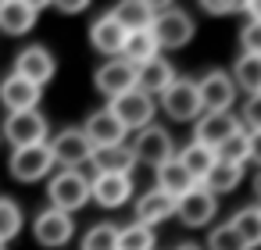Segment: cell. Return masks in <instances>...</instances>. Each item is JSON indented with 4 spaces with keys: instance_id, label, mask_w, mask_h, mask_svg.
I'll use <instances>...</instances> for the list:
<instances>
[{
    "instance_id": "obj_41",
    "label": "cell",
    "mask_w": 261,
    "mask_h": 250,
    "mask_svg": "<svg viewBox=\"0 0 261 250\" xmlns=\"http://www.w3.org/2000/svg\"><path fill=\"white\" fill-rule=\"evenodd\" d=\"M175 250H200V246H197V243H179Z\"/></svg>"
},
{
    "instance_id": "obj_18",
    "label": "cell",
    "mask_w": 261,
    "mask_h": 250,
    "mask_svg": "<svg viewBox=\"0 0 261 250\" xmlns=\"http://www.w3.org/2000/svg\"><path fill=\"white\" fill-rule=\"evenodd\" d=\"M90 197L100 207H122L133 197V179L129 175H97V179H90Z\"/></svg>"
},
{
    "instance_id": "obj_28",
    "label": "cell",
    "mask_w": 261,
    "mask_h": 250,
    "mask_svg": "<svg viewBox=\"0 0 261 250\" xmlns=\"http://www.w3.org/2000/svg\"><path fill=\"white\" fill-rule=\"evenodd\" d=\"M229 225L236 229V236L243 239L247 250L261 246V207H243V211H236V218H229Z\"/></svg>"
},
{
    "instance_id": "obj_9",
    "label": "cell",
    "mask_w": 261,
    "mask_h": 250,
    "mask_svg": "<svg viewBox=\"0 0 261 250\" xmlns=\"http://www.w3.org/2000/svg\"><path fill=\"white\" fill-rule=\"evenodd\" d=\"M197 97H200V115L204 111H232L236 100V86L229 72H207L204 79H197Z\"/></svg>"
},
{
    "instance_id": "obj_14",
    "label": "cell",
    "mask_w": 261,
    "mask_h": 250,
    "mask_svg": "<svg viewBox=\"0 0 261 250\" xmlns=\"http://www.w3.org/2000/svg\"><path fill=\"white\" fill-rule=\"evenodd\" d=\"M72 232H75L72 214L54 211V207L40 211L36 221H33V236H36V243H43V246H65V243L72 239Z\"/></svg>"
},
{
    "instance_id": "obj_31",
    "label": "cell",
    "mask_w": 261,
    "mask_h": 250,
    "mask_svg": "<svg viewBox=\"0 0 261 250\" xmlns=\"http://www.w3.org/2000/svg\"><path fill=\"white\" fill-rule=\"evenodd\" d=\"M115 246H118V225H111V221L90 225L83 236V250H115Z\"/></svg>"
},
{
    "instance_id": "obj_11",
    "label": "cell",
    "mask_w": 261,
    "mask_h": 250,
    "mask_svg": "<svg viewBox=\"0 0 261 250\" xmlns=\"http://www.w3.org/2000/svg\"><path fill=\"white\" fill-rule=\"evenodd\" d=\"M83 136H86V143L97 150V147H115V143H125V129H122V122L108 111V107H100V111H93V115H86V122H83V129H79Z\"/></svg>"
},
{
    "instance_id": "obj_19",
    "label": "cell",
    "mask_w": 261,
    "mask_h": 250,
    "mask_svg": "<svg viewBox=\"0 0 261 250\" xmlns=\"http://www.w3.org/2000/svg\"><path fill=\"white\" fill-rule=\"evenodd\" d=\"M90 164L97 168V175H129L136 157H133L129 143H115V147H97L90 154Z\"/></svg>"
},
{
    "instance_id": "obj_34",
    "label": "cell",
    "mask_w": 261,
    "mask_h": 250,
    "mask_svg": "<svg viewBox=\"0 0 261 250\" xmlns=\"http://www.w3.org/2000/svg\"><path fill=\"white\" fill-rule=\"evenodd\" d=\"M207 250H247V246H243V239L236 236V229L225 221V225L211 229V236H207Z\"/></svg>"
},
{
    "instance_id": "obj_4",
    "label": "cell",
    "mask_w": 261,
    "mask_h": 250,
    "mask_svg": "<svg viewBox=\"0 0 261 250\" xmlns=\"http://www.w3.org/2000/svg\"><path fill=\"white\" fill-rule=\"evenodd\" d=\"M129 150H133V157H136V164H150V168H161L165 161L175 157V143H172L168 129H161V125H154V122L136 132V140L129 143Z\"/></svg>"
},
{
    "instance_id": "obj_32",
    "label": "cell",
    "mask_w": 261,
    "mask_h": 250,
    "mask_svg": "<svg viewBox=\"0 0 261 250\" xmlns=\"http://www.w3.org/2000/svg\"><path fill=\"white\" fill-rule=\"evenodd\" d=\"M115 250H154V232L147 225H125L118 229V246Z\"/></svg>"
},
{
    "instance_id": "obj_10",
    "label": "cell",
    "mask_w": 261,
    "mask_h": 250,
    "mask_svg": "<svg viewBox=\"0 0 261 250\" xmlns=\"http://www.w3.org/2000/svg\"><path fill=\"white\" fill-rule=\"evenodd\" d=\"M175 214H179L182 225L200 229V225H207V221L218 214V197H211L204 186H193L190 193H182V197L175 200Z\"/></svg>"
},
{
    "instance_id": "obj_15",
    "label": "cell",
    "mask_w": 261,
    "mask_h": 250,
    "mask_svg": "<svg viewBox=\"0 0 261 250\" xmlns=\"http://www.w3.org/2000/svg\"><path fill=\"white\" fill-rule=\"evenodd\" d=\"M93 86L111 100V97H118V93H125V90H133V86H136V68H133L129 61H122V58H111L108 65H100V68H97Z\"/></svg>"
},
{
    "instance_id": "obj_27",
    "label": "cell",
    "mask_w": 261,
    "mask_h": 250,
    "mask_svg": "<svg viewBox=\"0 0 261 250\" xmlns=\"http://www.w3.org/2000/svg\"><path fill=\"white\" fill-rule=\"evenodd\" d=\"M240 179H243V168L225 164V161H215V168H211L197 186H204L211 197H222V193H232V189L240 186Z\"/></svg>"
},
{
    "instance_id": "obj_7",
    "label": "cell",
    "mask_w": 261,
    "mask_h": 250,
    "mask_svg": "<svg viewBox=\"0 0 261 250\" xmlns=\"http://www.w3.org/2000/svg\"><path fill=\"white\" fill-rule=\"evenodd\" d=\"M240 118L232 111H204L197 118V129H193V143L207 147V150H218L232 132H240Z\"/></svg>"
},
{
    "instance_id": "obj_3",
    "label": "cell",
    "mask_w": 261,
    "mask_h": 250,
    "mask_svg": "<svg viewBox=\"0 0 261 250\" xmlns=\"http://www.w3.org/2000/svg\"><path fill=\"white\" fill-rule=\"evenodd\" d=\"M108 111L122 122V129L129 132V129H147L150 125V118H154V97H147L143 90H125V93H118V97H111L108 100Z\"/></svg>"
},
{
    "instance_id": "obj_1",
    "label": "cell",
    "mask_w": 261,
    "mask_h": 250,
    "mask_svg": "<svg viewBox=\"0 0 261 250\" xmlns=\"http://www.w3.org/2000/svg\"><path fill=\"white\" fill-rule=\"evenodd\" d=\"M150 36L158 43V50H179L193 40V18L172 4H154V22H150Z\"/></svg>"
},
{
    "instance_id": "obj_24",
    "label": "cell",
    "mask_w": 261,
    "mask_h": 250,
    "mask_svg": "<svg viewBox=\"0 0 261 250\" xmlns=\"http://www.w3.org/2000/svg\"><path fill=\"white\" fill-rule=\"evenodd\" d=\"M193 186H197V182L186 175V168H182L175 157H172V161H165V164L158 168V186H154V189H161L165 197L179 200V197H182V193H190Z\"/></svg>"
},
{
    "instance_id": "obj_38",
    "label": "cell",
    "mask_w": 261,
    "mask_h": 250,
    "mask_svg": "<svg viewBox=\"0 0 261 250\" xmlns=\"http://www.w3.org/2000/svg\"><path fill=\"white\" fill-rule=\"evenodd\" d=\"M207 15H232V11H243L240 4H215V0H204V4H200Z\"/></svg>"
},
{
    "instance_id": "obj_29",
    "label": "cell",
    "mask_w": 261,
    "mask_h": 250,
    "mask_svg": "<svg viewBox=\"0 0 261 250\" xmlns=\"http://www.w3.org/2000/svg\"><path fill=\"white\" fill-rule=\"evenodd\" d=\"M232 86H236V90H247L250 97H254V93H261V58H250V54H243V58L236 61Z\"/></svg>"
},
{
    "instance_id": "obj_23",
    "label": "cell",
    "mask_w": 261,
    "mask_h": 250,
    "mask_svg": "<svg viewBox=\"0 0 261 250\" xmlns=\"http://www.w3.org/2000/svg\"><path fill=\"white\" fill-rule=\"evenodd\" d=\"M90 43L100 50V54H108V58H115V54H122V43H125V33L118 29V22L111 18V15H104V18H97L93 25H90Z\"/></svg>"
},
{
    "instance_id": "obj_12",
    "label": "cell",
    "mask_w": 261,
    "mask_h": 250,
    "mask_svg": "<svg viewBox=\"0 0 261 250\" xmlns=\"http://www.w3.org/2000/svg\"><path fill=\"white\" fill-rule=\"evenodd\" d=\"M50 168H54V157H50L47 143L22 147V150L11 154V175H15L18 182H36V179H43Z\"/></svg>"
},
{
    "instance_id": "obj_30",
    "label": "cell",
    "mask_w": 261,
    "mask_h": 250,
    "mask_svg": "<svg viewBox=\"0 0 261 250\" xmlns=\"http://www.w3.org/2000/svg\"><path fill=\"white\" fill-rule=\"evenodd\" d=\"M22 225H25V214H22V207L11 200V197H0V243H11L18 232H22Z\"/></svg>"
},
{
    "instance_id": "obj_33",
    "label": "cell",
    "mask_w": 261,
    "mask_h": 250,
    "mask_svg": "<svg viewBox=\"0 0 261 250\" xmlns=\"http://www.w3.org/2000/svg\"><path fill=\"white\" fill-rule=\"evenodd\" d=\"M215 161H225V164H236V168H243V161H247V129H240V132H232L218 150H215Z\"/></svg>"
},
{
    "instance_id": "obj_36",
    "label": "cell",
    "mask_w": 261,
    "mask_h": 250,
    "mask_svg": "<svg viewBox=\"0 0 261 250\" xmlns=\"http://www.w3.org/2000/svg\"><path fill=\"white\" fill-rule=\"evenodd\" d=\"M240 125H247V132H261V93L247 97V104H243V122H240Z\"/></svg>"
},
{
    "instance_id": "obj_39",
    "label": "cell",
    "mask_w": 261,
    "mask_h": 250,
    "mask_svg": "<svg viewBox=\"0 0 261 250\" xmlns=\"http://www.w3.org/2000/svg\"><path fill=\"white\" fill-rule=\"evenodd\" d=\"M61 15H83L86 11V0H68V4H65V0H61V4H54Z\"/></svg>"
},
{
    "instance_id": "obj_21",
    "label": "cell",
    "mask_w": 261,
    "mask_h": 250,
    "mask_svg": "<svg viewBox=\"0 0 261 250\" xmlns=\"http://www.w3.org/2000/svg\"><path fill=\"white\" fill-rule=\"evenodd\" d=\"M111 18L118 22V29L125 36L129 33H143L154 22V4H147V0H122V4L111 11Z\"/></svg>"
},
{
    "instance_id": "obj_20",
    "label": "cell",
    "mask_w": 261,
    "mask_h": 250,
    "mask_svg": "<svg viewBox=\"0 0 261 250\" xmlns=\"http://www.w3.org/2000/svg\"><path fill=\"white\" fill-rule=\"evenodd\" d=\"M172 79H175V68L165 58H154V61L136 68V90H143L147 97H161L172 86Z\"/></svg>"
},
{
    "instance_id": "obj_2",
    "label": "cell",
    "mask_w": 261,
    "mask_h": 250,
    "mask_svg": "<svg viewBox=\"0 0 261 250\" xmlns=\"http://www.w3.org/2000/svg\"><path fill=\"white\" fill-rule=\"evenodd\" d=\"M47 197H50V207H54V211L72 214V211H79V207L90 200V179H86L83 172H75V168H61V172L50 179Z\"/></svg>"
},
{
    "instance_id": "obj_35",
    "label": "cell",
    "mask_w": 261,
    "mask_h": 250,
    "mask_svg": "<svg viewBox=\"0 0 261 250\" xmlns=\"http://www.w3.org/2000/svg\"><path fill=\"white\" fill-rule=\"evenodd\" d=\"M240 50L250 54V58H261V25L257 22H247L240 29Z\"/></svg>"
},
{
    "instance_id": "obj_37",
    "label": "cell",
    "mask_w": 261,
    "mask_h": 250,
    "mask_svg": "<svg viewBox=\"0 0 261 250\" xmlns=\"http://www.w3.org/2000/svg\"><path fill=\"white\" fill-rule=\"evenodd\" d=\"M247 161L261 168V132H247Z\"/></svg>"
},
{
    "instance_id": "obj_42",
    "label": "cell",
    "mask_w": 261,
    "mask_h": 250,
    "mask_svg": "<svg viewBox=\"0 0 261 250\" xmlns=\"http://www.w3.org/2000/svg\"><path fill=\"white\" fill-rule=\"evenodd\" d=\"M0 250H8V246H4V243H0Z\"/></svg>"
},
{
    "instance_id": "obj_17",
    "label": "cell",
    "mask_w": 261,
    "mask_h": 250,
    "mask_svg": "<svg viewBox=\"0 0 261 250\" xmlns=\"http://www.w3.org/2000/svg\"><path fill=\"white\" fill-rule=\"evenodd\" d=\"M40 4H33V0H0V33L8 36H22L36 25L40 18Z\"/></svg>"
},
{
    "instance_id": "obj_16",
    "label": "cell",
    "mask_w": 261,
    "mask_h": 250,
    "mask_svg": "<svg viewBox=\"0 0 261 250\" xmlns=\"http://www.w3.org/2000/svg\"><path fill=\"white\" fill-rule=\"evenodd\" d=\"M40 86H33V82H25L22 75H4L0 79V104H4L11 115H18V111H36V104H40Z\"/></svg>"
},
{
    "instance_id": "obj_13",
    "label": "cell",
    "mask_w": 261,
    "mask_h": 250,
    "mask_svg": "<svg viewBox=\"0 0 261 250\" xmlns=\"http://www.w3.org/2000/svg\"><path fill=\"white\" fill-rule=\"evenodd\" d=\"M54 72H58V65H54V54L47 47H25L15 61V75H22L25 82H33L40 90H43V82L54 79Z\"/></svg>"
},
{
    "instance_id": "obj_6",
    "label": "cell",
    "mask_w": 261,
    "mask_h": 250,
    "mask_svg": "<svg viewBox=\"0 0 261 250\" xmlns=\"http://www.w3.org/2000/svg\"><path fill=\"white\" fill-rule=\"evenodd\" d=\"M47 132H50V125H47V118L40 115V107H36V111L8 115V122H4V140H8L15 150H22V147H36V143H47Z\"/></svg>"
},
{
    "instance_id": "obj_22",
    "label": "cell",
    "mask_w": 261,
    "mask_h": 250,
    "mask_svg": "<svg viewBox=\"0 0 261 250\" xmlns=\"http://www.w3.org/2000/svg\"><path fill=\"white\" fill-rule=\"evenodd\" d=\"M165 218H175V200L165 197L161 189H147L140 200H136V225H158Z\"/></svg>"
},
{
    "instance_id": "obj_26",
    "label": "cell",
    "mask_w": 261,
    "mask_h": 250,
    "mask_svg": "<svg viewBox=\"0 0 261 250\" xmlns=\"http://www.w3.org/2000/svg\"><path fill=\"white\" fill-rule=\"evenodd\" d=\"M175 161L186 168V175H190L193 182H200V179L215 168V150H207V147H200V143H186V147L175 154Z\"/></svg>"
},
{
    "instance_id": "obj_25",
    "label": "cell",
    "mask_w": 261,
    "mask_h": 250,
    "mask_svg": "<svg viewBox=\"0 0 261 250\" xmlns=\"http://www.w3.org/2000/svg\"><path fill=\"white\" fill-rule=\"evenodd\" d=\"M161 50H158V43H154V36H150V29H143V33H129L125 36V43H122V61H129L133 68H140V65H147V61H154Z\"/></svg>"
},
{
    "instance_id": "obj_5",
    "label": "cell",
    "mask_w": 261,
    "mask_h": 250,
    "mask_svg": "<svg viewBox=\"0 0 261 250\" xmlns=\"http://www.w3.org/2000/svg\"><path fill=\"white\" fill-rule=\"evenodd\" d=\"M161 107L172 122H197L200 118L197 79H172V86L161 93Z\"/></svg>"
},
{
    "instance_id": "obj_40",
    "label": "cell",
    "mask_w": 261,
    "mask_h": 250,
    "mask_svg": "<svg viewBox=\"0 0 261 250\" xmlns=\"http://www.w3.org/2000/svg\"><path fill=\"white\" fill-rule=\"evenodd\" d=\"M254 197H257V200H261V172H257V175H254Z\"/></svg>"
},
{
    "instance_id": "obj_8",
    "label": "cell",
    "mask_w": 261,
    "mask_h": 250,
    "mask_svg": "<svg viewBox=\"0 0 261 250\" xmlns=\"http://www.w3.org/2000/svg\"><path fill=\"white\" fill-rule=\"evenodd\" d=\"M47 150H50L54 164L75 168V172H79V164H86L90 154H93V147L86 143V136H83L79 129H61V132H54V136L47 140Z\"/></svg>"
}]
</instances>
